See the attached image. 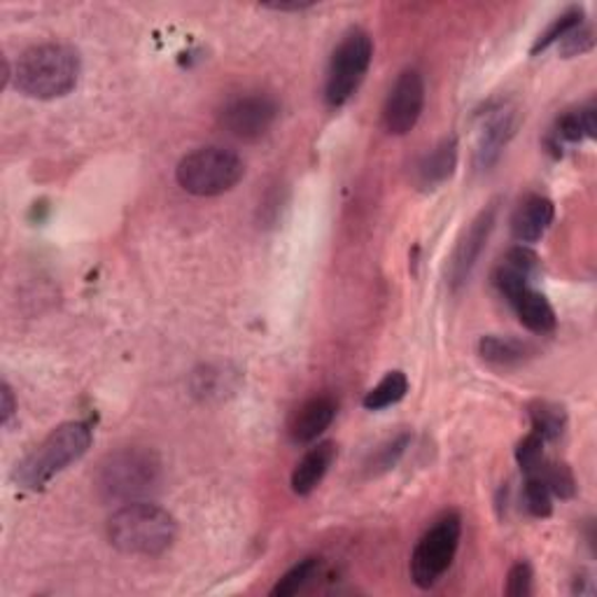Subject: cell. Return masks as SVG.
Here are the masks:
<instances>
[{
    "instance_id": "cell-31",
    "label": "cell",
    "mask_w": 597,
    "mask_h": 597,
    "mask_svg": "<svg viewBox=\"0 0 597 597\" xmlns=\"http://www.w3.org/2000/svg\"><path fill=\"white\" fill-rule=\"evenodd\" d=\"M264 8L276 10V12H301V10L313 8V3H267Z\"/></svg>"
},
{
    "instance_id": "cell-15",
    "label": "cell",
    "mask_w": 597,
    "mask_h": 597,
    "mask_svg": "<svg viewBox=\"0 0 597 597\" xmlns=\"http://www.w3.org/2000/svg\"><path fill=\"white\" fill-rule=\"evenodd\" d=\"M337 402L327 394L313 397L295 413L290 423V436L295 444H313L337 418Z\"/></svg>"
},
{
    "instance_id": "cell-29",
    "label": "cell",
    "mask_w": 597,
    "mask_h": 597,
    "mask_svg": "<svg viewBox=\"0 0 597 597\" xmlns=\"http://www.w3.org/2000/svg\"><path fill=\"white\" fill-rule=\"evenodd\" d=\"M533 581H535V572L529 567V563L521 560L512 569H508L506 577V595L508 597H527L533 595Z\"/></svg>"
},
{
    "instance_id": "cell-21",
    "label": "cell",
    "mask_w": 597,
    "mask_h": 597,
    "mask_svg": "<svg viewBox=\"0 0 597 597\" xmlns=\"http://www.w3.org/2000/svg\"><path fill=\"white\" fill-rule=\"evenodd\" d=\"M409 392V379L404 371H390L385 373V379L371 388L364 400H362V406L367 411H383V409H390L394 404H400L404 397Z\"/></svg>"
},
{
    "instance_id": "cell-11",
    "label": "cell",
    "mask_w": 597,
    "mask_h": 597,
    "mask_svg": "<svg viewBox=\"0 0 597 597\" xmlns=\"http://www.w3.org/2000/svg\"><path fill=\"white\" fill-rule=\"evenodd\" d=\"M542 274V261L535 250H529L523 243L508 250L500 267L493 274L495 290L508 301L514 303L527 287H533L535 278Z\"/></svg>"
},
{
    "instance_id": "cell-22",
    "label": "cell",
    "mask_w": 597,
    "mask_h": 597,
    "mask_svg": "<svg viewBox=\"0 0 597 597\" xmlns=\"http://www.w3.org/2000/svg\"><path fill=\"white\" fill-rule=\"evenodd\" d=\"M320 558H303L299 560L295 567L287 569L282 577L278 579V584L271 588L274 597H292L297 593H301L308 584H311L318 572H320Z\"/></svg>"
},
{
    "instance_id": "cell-3",
    "label": "cell",
    "mask_w": 597,
    "mask_h": 597,
    "mask_svg": "<svg viewBox=\"0 0 597 597\" xmlns=\"http://www.w3.org/2000/svg\"><path fill=\"white\" fill-rule=\"evenodd\" d=\"M94 430L84 420H73V423H63L52 434L45 436L42 444H38L24 460L17 464L14 483L19 488L38 493L48 488L61 472L71 467L73 462L82 460L86 451L92 449Z\"/></svg>"
},
{
    "instance_id": "cell-30",
    "label": "cell",
    "mask_w": 597,
    "mask_h": 597,
    "mask_svg": "<svg viewBox=\"0 0 597 597\" xmlns=\"http://www.w3.org/2000/svg\"><path fill=\"white\" fill-rule=\"evenodd\" d=\"M17 400H14V392L10 388L8 381H3V385H0V425L8 428L12 423V418L17 415Z\"/></svg>"
},
{
    "instance_id": "cell-5",
    "label": "cell",
    "mask_w": 597,
    "mask_h": 597,
    "mask_svg": "<svg viewBox=\"0 0 597 597\" xmlns=\"http://www.w3.org/2000/svg\"><path fill=\"white\" fill-rule=\"evenodd\" d=\"M246 175V164L234 150L208 145L198 147L181 159L175 181L194 196H219L231 192Z\"/></svg>"
},
{
    "instance_id": "cell-17",
    "label": "cell",
    "mask_w": 597,
    "mask_h": 597,
    "mask_svg": "<svg viewBox=\"0 0 597 597\" xmlns=\"http://www.w3.org/2000/svg\"><path fill=\"white\" fill-rule=\"evenodd\" d=\"M512 306H514L521 325L527 331H533V334L544 337V334H550V331L558 327L556 311H553L548 299L539 290H535V287H527V290Z\"/></svg>"
},
{
    "instance_id": "cell-9",
    "label": "cell",
    "mask_w": 597,
    "mask_h": 597,
    "mask_svg": "<svg viewBox=\"0 0 597 597\" xmlns=\"http://www.w3.org/2000/svg\"><path fill=\"white\" fill-rule=\"evenodd\" d=\"M425 110V80L418 71H404L394 80L383 105V126L390 136H406Z\"/></svg>"
},
{
    "instance_id": "cell-18",
    "label": "cell",
    "mask_w": 597,
    "mask_h": 597,
    "mask_svg": "<svg viewBox=\"0 0 597 597\" xmlns=\"http://www.w3.org/2000/svg\"><path fill=\"white\" fill-rule=\"evenodd\" d=\"M478 356L497 367H514L535 356L533 343L514 339V337H495L488 334L478 341Z\"/></svg>"
},
{
    "instance_id": "cell-25",
    "label": "cell",
    "mask_w": 597,
    "mask_h": 597,
    "mask_svg": "<svg viewBox=\"0 0 597 597\" xmlns=\"http://www.w3.org/2000/svg\"><path fill=\"white\" fill-rule=\"evenodd\" d=\"M523 497L527 512L535 518H548L553 514V495L539 476H525Z\"/></svg>"
},
{
    "instance_id": "cell-20",
    "label": "cell",
    "mask_w": 597,
    "mask_h": 597,
    "mask_svg": "<svg viewBox=\"0 0 597 597\" xmlns=\"http://www.w3.org/2000/svg\"><path fill=\"white\" fill-rule=\"evenodd\" d=\"M595 134H597V117L593 105L569 110V113H565L556 124V138L563 143L577 145L588 138H595Z\"/></svg>"
},
{
    "instance_id": "cell-1",
    "label": "cell",
    "mask_w": 597,
    "mask_h": 597,
    "mask_svg": "<svg viewBox=\"0 0 597 597\" xmlns=\"http://www.w3.org/2000/svg\"><path fill=\"white\" fill-rule=\"evenodd\" d=\"M178 523L164 506L147 500L122 504L107 521V542L124 556L157 558L175 544Z\"/></svg>"
},
{
    "instance_id": "cell-23",
    "label": "cell",
    "mask_w": 597,
    "mask_h": 597,
    "mask_svg": "<svg viewBox=\"0 0 597 597\" xmlns=\"http://www.w3.org/2000/svg\"><path fill=\"white\" fill-rule=\"evenodd\" d=\"M533 476H539L546 483V488L550 491V495L563 500V502H567V500H572L574 495H577V478H574V472L567 467L565 462L544 460L539 472L533 474Z\"/></svg>"
},
{
    "instance_id": "cell-27",
    "label": "cell",
    "mask_w": 597,
    "mask_h": 597,
    "mask_svg": "<svg viewBox=\"0 0 597 597\" xmlns=\"http://www.w3.org/2000/svg\"><path fill=\"white\" fill-rule=\"evenodd\" d=\"M560 54L565 59H572V56H581V54H588L593 48H595V31L590 24H586V21H581L579 27H574L560 42Z\"/></svg>"
},
{
    "instance_id": "cell-12",
    "label": "cell",
    "mask_w": 597,
    "mask_h": 597,
    "mask_svg": "<svg viewBox=\"0 0 597 597\" xmlns=\"http://www.w3.org/2000/svg\"><path fill=\"white\" fill-rule=\"evenodd\" d=\"M516 126H518V115L512 105H502L497 110H491L488 117L483 120L478 143H476L474 162L478 171H488L500 162L504 147L516 134Z\"/></svg>"
},
{
    "instance_id": "cell-6",
    "label": "cell",
    "mask_w": 597,
    "mask_h": 597,
    "mask_svg": "<svg viewBox=\"0 0 597 597\" xmlns=\"http://www.w3.org/2000/svg\"><path fill=\"white\" fill-rule=\"evenodd\" d=\"M373 59V40L367 31L352 29L343 35L329 59L325 101L329 107H341L358 94Z\"/></svg>"
},
{
    "instance_id": "cell-19",
    "label": "cell",
    "mask_w": 597,
    "mask_h": 597,
    "mask_svg": "<svg viewBox=\"0 0 597 597\" xmlns=\"http://www.w3.org/2000/svg\"><path fill=\"white\" fill-rule=\"evenodd\" d=\"M529 423L533 432L539 434L546 444L548 441H558L567 428V411L556 402H535L527 406Z\"/></svg>"
},
{
    "instance_id": "cell-28",
    "label": "cell",
    "mask_w": 597,
    "mask_h": 597,
    "mask_svg": "<svg viewBox=\"0 0 597 597\" xmlns=\"http://www.w3.org/2000/svg\"><path fill=\"white\" fill-rule=\"evenodd\" d=\"M409 441H411L409 434H400L397 439L388 441V444L381 446L379 451H375V455L371 457L369 470H371L373 474H383V472L392 470L394 464L400 462V457L404 455V451H406V446H409Z\"/></svg>"
},
{
    "instance_id": "cell-4",
    "label": "cell",
    "mask_w": 597,
    "mask_h": 597,
    "mask_svg": "<svg viewBox=\"0 0 597 597\" xmlns=\"http://www.w3.org/2000/svg\"><path fill=\"white\" fill-rule=\"evenodd\" d=\"M164 476L162 457L150 449H120L110 453L96 472V493L107 504L141 502L159 488Z\"/></svg>"
},
{
    "instance_id": "cell-24",
    "label": "cell",
    "mask_w": 597,
    "mask_h": 597,
    "mask_svg": "<svg viewBox=\"0 0 597 597\" xmlns=\"http://www.w3.org/2000/svg\"><path fill=\"white\" fill-rule=\"evenodd\" d=\"M584 21V10L581 8H569L567 12H563L560 17L553 19V24L537 38V42L533 45V54L546 52L550 45H558V42L574 29L579 27Z\"/></svg>"
},
{
    "instance_id": "cell-16",
    "label": "cell",
    "mask_w": 597,
    "mask_h": 597,
    "mask_svg": "<svg viewBox=\"0 0 597 597\" xmlns=\"http://www.w3.org/2000/svg\"><path fill=\"white\" fill-rule=\"evenodd\" d=\"M334 457H337V449H334V444H331V441H322V444L308 451L297 462V467H295L292 478H290L295 495H299V497L311 495L322 483V478L327 476L331 464H334Z\"/></svg>"
},
{
    "instance_id": "cell-2",
    "label": "cell",
    "mask_w": 597,
    "mask_h": 597,
    "mask_svg": "<svg viewBox=\"0 0 597 597\" xmlns=\"http://www.w3.org/2000/svg\"><path fill=\"white\" fill-rule=\"evenodd\" d=\"M80 54L61 42H45L21 54L12 69V82L19 94L35 101L69 96L80 80Z\"/></svg>"
},
{
    "instance_id": "cell-8",
    "label": "cell",
    "mask_w": 597,
    "mask_h": 597,
    "mask_svg": "<svg viewBox=\"0 0 597 597\" xmlns=\"http://www.w3.org/2000/svg\"><path fill=\"white\" fill-rule=\"evenodd\" d=\"M278 115L280 107L276 99L269 94H248L229 101L223 107L219 124L238 141H259L274 128Z\"/></svg>"
},
{
    "instance_id": "cell-10",
    "label": "cell",
    "mask_w": 597,
    "mask_h": 597,
    "mask_svg": "<svg viewBox=\"0 0 597 597\" xmlns=\"http://www.w3.org/2000/svg\"><path fill=\"white\" fill-rule=\"evenodd\" d=\"M497 204H488L485 206L474 219L472 225L464 229V234L460 236L457 246L453 250V257H451V267H449V282L453 290H460V287H464L470 282L476 264L485 250V246H488L491 240V234L495 229V223H497Z\"/></svg>"
},
{
    "instance_id": "cell-26",
    "label": "cell",
    "mask_w": 597,
    "mask_h": 597,
    "mask_svg": "<svg viewBox=\"0 0 597 597\" xmlns=\"http://www.w3.org/2000/svg\"><path fill=\"white\" fill-rule=\"evenodd\" d=\"M544 446H546V441L535 434V432H529L521 444L516 446V462H518V467L525 476H533L539 472V467L544 464Z\"/></svg>"
},
{
    "instance_id": "cell-13",
    "label": "cell",
    "mask_w": 597,
    "mask_h": 597,
    "mask_svg": "<svg viewBox=\"0 0 597 597\" xmlns=\"http://www.w3.org/2000/svg\"><path fill=\"white\" fill-rule=\"evenodd\" d=\"M457 154H460V145L455 136H449L439 145H434L428 154L420 157L415 166V185L420 189L430 192L449 183L457 168Z\"/></svg>"
},
{
    "instance_id": "cell-14",
    "label": "cell",
    "mask_w": 597,
    "mask_h": 597,
    "mask_svg": "<svg viewBox=\"0 0 597 597\" xmlns=\"http://www.w3.org/2000/svg\"><path fill=\"white\" fill-rule=\"evenodd\" d=\"M553 217H556V206H553L550 198L542 194L527 196L512 215V234L523 246L537 243L553 225Z\"/></svg>"
},
{
    "instance_id": "cell-7",
    "label": "cell",
    "mask_w": 597,
    "mask_h": 597,
    "mask_svg": "<svg viewBox=\"0 0 597 597\" xmlns=\"http://www.w3.org/2000/svg\"><path fill=\"white\" fill-rule=\"evenodd\" d=\"M462 537V518L449 514L436 521L428 533L418 539L411 553V579L418 588L430 590L451 569Z\"/></svg>"
}]
</instances>
